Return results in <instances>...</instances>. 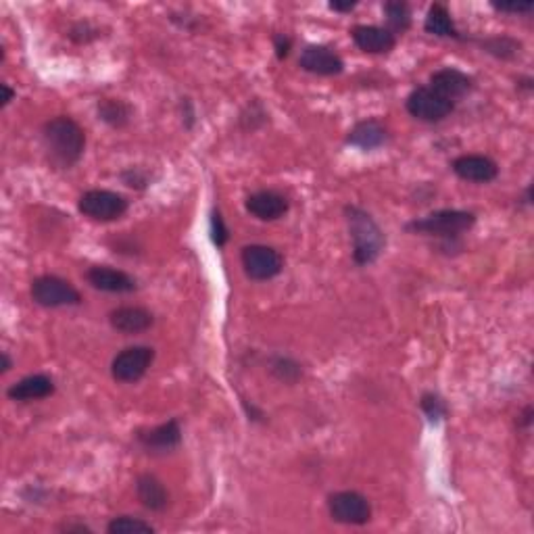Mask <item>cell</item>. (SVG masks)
I'll return each mask as SVG.
<instances>
[{"instance_id": "1", "label": "cell", "mask_w": 534, "mask_h": 534, "mask_svg": "<svg viewBox=\"0 0 534 534\" xmlns=\"http://www.w3.org/2000/svg\"><path fill=\"white\" fill-rule=\"evenodd\" d=\"M42 140L49 161L59 169H69L82 159L86 134L82 125L68 115L52 117L42 125Z\"/></svg>"}, {"instance_id": "2", "label": "cell", "mask_w": 534, "mask_h": 534, "mask_svg": "<svg viewBox=\"0 0 534 534\" xmlns=\"http://www.w3.org/2000/svg\"><path fill=\"white\" fill-rule=\"evenodd\" d=\"M345 215L353 240V261L358 266H370L385 250V232H382V228L376 223L374 217L361 207L348 205L345 207Z\"/></svg>"}, {"instance_id": "3", "label": "cell", "mask_w": 534, "mask_h": 534, "mask_svg": "<svg viewBox=\"0 0 534 534\" xmlns=\"http://www.w3.org/2000/svg\"><path fill=\"white\" fill-rule=\"evenodd\" d=\"M474 223H476V215L470 211L459 209H443L434 211V213L421 217V220H413L407 223V230L415 234L437 236V239H457L464 232H467Z\"/></svg>"}, {"instance_id": "4", "label": "cell", "mask_w": 534, "mask_h": 534, "mask_svg": "<svg viewBox=\"0 0 534 534\" xmlns=\"http://www.w3.org/2000/svg\"><path fill=\"white\" fill-rule=\"evenodd\" d=\"M32 299L41 307H76L82 303V294L69 280L59 278V276H41L32 282Z\"/></svg>"}, {"instance_id": "5", "label": "cell", "mask_w": 534, "mask_h": 534, "mask_svg": "<svg viewBox=\"0 0 534 534\" xmlns=\"http://www.w3.org/2000/svg\"><path fill=\"white\" fill-rule=\"evenodd\" d=\"M328 511L334 522L347 526H364L372 518V505L361 493L340 491L328 497Z\"/></svg>"}, {"instance_id": "6", "label": "cell", "mask_w": 534, "mask_h": 534, "mask_svg": "<svg viewBox=\"0 0 534 534\" xmlns=\"http://www.w3.org/2000/svg\"><path fill=\"white\" fill-rule=\"evenodd\" d=\"M80 213L90 217L95 222H115L128 211V201L122 195L111 193V190H88L77 201Z\"/></svg>"}, {"instance_id": "7", "label": "cell", "mask_w": 534, "mask_h": 534, "mask_svg": "<svg viewBox=\"0 0 534 534\" xmlns=\"http://www.w3.org/2000/svg\"><path fill=\"white\" fill-rule=\"evenodd\" d=\"M405 107L415 120L434 123L449 117L455 109V103L447 101L445 96H440L430 86H420V88L412 90V95L407 96Z\"/></svg>"}, {"instance_id": "8", "label": "cell", "mask_w": 534, "mask_h": 534, "mask_svg": "<svg viewBox=\"0 0 534 534\" xmlns=\"http://www.w3.org/2000/svg\"><path fill=\"white\" fill-rule=\"evenodd\" d=\"M242 267L250 280L266 282L276 278L285 267V259L278 250L266 245H250L242 249Z\"/></svg>"}, {"instance_id": "9", "label": "cell", "mask_w": 534, "mask_h": 534, "mask_svg": "<svg viewBox=\"0 0 534 534\" xmlns=\"http://www.w3.org/2000/svg\"><path fill=\"white\" fill-rule=\"evenodd\" d=\"M153 361H155V348L142 347V345L128 347L113 358L111 374H113V378L117 382L131 385V382H138L144 374L149 372V367L153 366Z\"/></svg>"}, {"instance_id": "10", "label": "cell", "mask_w": 534, "mask_h": 534, "mask_svg": "<svg viewBox=\"0 0 534 534\" xmlns=\"http://www.w3.org/2000/svg\"><path fill=\"white\" fill-rule=\"evenodd\" d=\"M451 169L461 180L474 184H489L499 176L497 163L484 155H461L453 161Z\"/></svg>"}, {"instance_id": "11", "label": "cell", "mask_w": 534, "mask_h": 534, "mask_svg": "<svg viewBox=\"0 0 534 534\" xmlns=\"http://www.w3.org/2000/svg\"><path fill=\"white\" fill-rule=\"evenodd\" d=\"M299 65L309 74L315 76H339L345 69L342 59L332 49L321 44H312L301 52Z\"/></svg>"}, {"instance_id": "12", "label": "cell", "mask_w": 534, "mask_h": 534, "mask_svg": "<svg viewBox=\"0 0 534 534\" xmlns=\"http://www.w3.org/2000/svg\"><path fill=\"white\" fill-rule=\"evenodd\" d=\"M430 88L437 90L440 96H445L447 101H459L464 98L467 92L474 88V80L464 71L455 69V68H445L434 71L430 76Z\"/></svg>"}, {"instance_id": "13", "label": "cell", "mask_w": 534, "mask_h": 534, "mask_svg": "<svg viewBox=\"0 0 534 534\" xmlns=\"http://www.w3.org/2000/svg\"><path fill=\"white\" fill-rule=\"evenodd\" d=\"M86 280L92 288L103 290V293H134L136 290V280L131 278L130 274L122 272V269L109 267V266H95L88 269L86 274Z\"/></svg>"}, {"instance_id": "14", "label": "cell", "mask_w": 534, "mask_h": 534, "mask_svg": "<svg viewBox=\"0 0 534 534\" xmlns=\"http://www.w3.org/2000/svg\"><path fill=\"white\" fill-rule=\"evenodd\" d=\"M138 443H140L147 451L155 453H167L176 449L182 443V428L177 420H169L165 424L150 428V430L138 432Z\"/></svg>"}, {"instance_id": "15", "label": "cell", "mask_w": 534, "mask_h": 534, "mask_svg": "<svg viewBox=\"0 0 534 534\" xmlns=\"http://www.w3.org/2000/svg\"><path fill=\"white\" fill-rule=\"evenodd\" d=\"M247 211L261 222L280 220L288 211V199L276 190H259L247 199Z\"/></svg>"}, {"instance_id": "16", "label": "cell", "mask_w": 534, "mask_h": 534, "mask_svg": "<svg viewBox=\"0 0 534 534\" xmlns=\"http://www.w3.org/2000/svg\"><path fill=\"white\" fill-rule=\"evenodd\" d=\"M351 36L353 42L370 55H386L397 44L393 32L388 28H378V25H358V28H353Z\"/></svg>"}, {"instance_id": "17", "label": "cell", "mask_w": 534, "mask_h": 534, "mask_svg": "<svg viewBox=\"0 0 534 534\" xmlns=\"http://www.w3.org/2000/svg\"><path fill=\"white\" fill-rule=\"evenodd\" d=\"M109 324L122 334H140L155 324L153 313L144 307H117L109 313Z\"/></svg>"}, {"instance_id": "18", "label": "cell", "mask_w": 534, "mask_h": 534, "mask_svg": "<svg viewBox=\"0 0 534 534\" xmlns=\"http://www.w3.org/2000/svg\"><path fill=\"white\" fill-rule=\"evenodd\" d=\"M55 393V382L49 376L44 374H34V376H25L15 385L9 386L6 391V397L11 401H22V403H28V401H41L50 397Z\"/></svg>"}, {"instance_id": "19", "label": "cell", "mask_w": 534, "mask_h": 534, "mask_svg": "<svg viewBox=\"0 0 534 534\" xmlns=\"http://www.w3.org/2000/svg\"><path fill=\"white\" fill-rule=\"evenodd\" d=\"M347 142L361 150L380 149L388 142V130L378 120L359 122L351 131H348Z\"/></svg>"}, {"instance_id": "20", "label": "cell", "mask_w": 534, "mask_h": 534, "mask_svg": "<svg viewBox=\"0 0 534 534\" xmlns=\"http://www.w3.org/2000/svg\"><path fill=\"white\" fill-rule=\"evenodd\" d=\"M136 494L138 501L150 511H163L169 505V493L165 489L159 478L153 474H142L136 480Z\"/></svg>"}, {"instance_id": "21", "label": "cell", "mask_w": 534, "mask_h": 534, "mask_svg": "<svg viewBox=\"0 0 534 534\" xmlns=\"http://www.w3.org/2000/svg\"><path fill=\"white\" fill-rule=\"evenodd\" d=\"M424 30L428 34L439 36V38H459V32L455 28L451 13L447 11V6L434 3L430 9H428Z\"/></svg>"}, {"instance_id": "22", "label": "cell", "mask_w": 534, "mask_h": 534, "mask_svg": "<svg viewBox=\"0 0 534 534\" xmlns=\"http://www.w3.org/2000/svg\"><path fill=\"white\" fill-rule=\"evenodd\" d=\"M98 117L104 123L113 125V128H123L131 120V107L128 103L120 101V98H103L98 103Z\"/></svg>"}, {"instance_id": "23", "label": "cell", "mask_w": 534, "mask_h": 534, "mask_svg": "<svg viewBox=\"0 0 534 534\" xmlns=\"http://www.w3.org/2000/svg\"><path fill=\"white\" fill-rule=\"evenodd\" d=\"M385 15L386 22L391 25V32H407L412 25V9L407 3H401V0H391V3L385 5Z\"/></svg>"}, {"instance_id": "24", "label": "cell", "mask_w": 534, "mask_h": 534, "mask_svg": "<svg viewBox=\"0 0 534 534\" xmlns=\"http://www.w3.org/2000/svg\"><path fill=\"white\" fill-rule=\"evenodd\" d=\"M109 534H153L155 529L140 518L120 516L107 524Z\"/></svg>"}, {"instance_id": "25", "label": "cell", "mask_w": 534, "mask_h": 534, "mask_svg": "<svg viewBox=\"0 0 534 534\" xmlns=\"http://www.w3.org/2000/svg\"><path fill=\"white\" fill-rule=\"evenodd\" d=\"M420 407L421 412L426 413V418L430 421H440L447 418V413H449V410H447V403L443 399L439 397V394L434 393H426L424 397H421L420 401Z\"/></svg>"}, {"instance_id": "26", "label": "cell", "mask_w": 534, "mask_h": 534, "mask_svg": "<svg viewBox=\"0 0 534 534\" xmlns=\"http://www.w3.org/2000/svg\"><path fill=\"white\" fill-rule=\"evenodd\" d=\"M483 46L491 55L501 59H511L520 52V42L511 41V38H493V41L483 42Z\"/></svg>"}, {"instance_id": "27", "label": "cell", "mask_w": 534, "mask_h": 534, "mask_svg": "<svg viewBox=\"0 0 534 534\" xmlns=\"http://www.w3.org/2000/svg\"><path fill=\"white\" fill-rule=\"evenodd\" d=\"M272 372H274L276 376H278L280 380H285V382H294V380L299 378V376H301L299 366H296L294 361H290V359H282V358H278V359L274 361Z\"/></svg>"}, {"instance_id": "28", "label": "cell", "mask_w": 534, "mask_h": 534, "mask_svg": "<svg viewBox=\"0 0 534 534\" xmlns=\"http://www.w3.org/2000/svg\"><path fill=\"white\" fill-rule=\"evenodd\" d=\"M211 239H213V245L217 247H223L230 239V232L226 223H223V217L220 211H213V213H211Z\"/></svg>"}, {"instance_id": "29", "label": "cell", "mask_w": 534, "mask_h": 534, "mask_svg": "<svg viewBox=\"0 0 534 534\" xmlns=\"http://www.w3.org/2000/svg\"><path fill=\"white\" fill-rule=\"evenodd\" d=\"M493 9H497L501 13H513V15H520V13L534 11V3H493Z\"/></svg>"}, {"instance_id": "30", "label": "cell", "mask_w": 534, "mask_h": 534, "mask_svg": "<svg viewBox=\"0 0 534 534\" xmlns=\"http://www.w3.org/2000/svg\"><path fill=\"white\" fill-rule=\"evenodd\" d=\"M274 44H276V55H278V59H285L288 55L290 46H293V41L285 34H278L274 38Z\"/></svg>"}, {"instance_id": "31", "label": "cell", "mask_w": 534, "mask_h": 534, "mask_svg": "<svg viewBox=\"0 0 534 534\" xmlns=\"http://www.w3.org/2000/svg\"><path fill=\"white\" fill-rule=\"evenodd\" d=\"M355 6H358V3H339V0L330 3V9L339 11V13H351Z\"/></svg>"}, {"instance_id": "32", "label": "cell", "mask_w": 534, "mask_h": 534, "mask_svg": "<svg viewBox=\"0 0 534 534\" xmlns=\"http://www.w3.org/2000/svg\"><path fill=\"white\" fill-rule=\"evenodd\" d=\"M61 530H65V532H92L88 526H84V524H65V526H61Z\"/></svg>"}, {"instance_id": "33", "label": "cell", "mask_w": 534, "mask_h": 534, "mask_svg": "<svg viewBox=\"0 0 534 534\" xmlns=\"http://www.w3.org/2000/svg\"><path fill=\"white\" fill-rule=\"evenodd\" d=\"M0 88H3V103H0V104H3V107H6V104H9L13 101V96H15V92H13L6 84L0 86Z\"/></svg>"}, {"instance_id": "34", "label": "cell", "mask_w": 534, "mask_h": 534, "mask_svg": "<svg viewBox=\"0 0 534 534\" xmlns=\"http://www.w3.org/2000/svg\"><path fill=\"white\" fill-rule=\"evenodd\" d=\"M13 367V361H11V358L6 353H3V372H9Z\"/></svg>"}]
</instances>
